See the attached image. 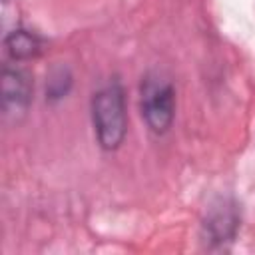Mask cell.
Segmentation results:
<instances>
[{"mask_svg":"<svg viewBox=\"0 0 255 255\" xmlns=\"http://www.w3.org/2000/svg\"><path fill=\"white\" fill-rule=\"evenodd\" d=\"M92 122L104 149H116L126 137V98L118 82H110L92 98Z\"/></svg>","mask_w":255,"mask_h":255,"instance_id":"1","label":"cell"},{"mask_svg":"<svg viewBox=\"0 0 255 255\" xmlns=\"http://www.w3.org/2000/svg\"><path fill=\"white\" fill-rule=\"evenodd\" d=\"M141 116L153 133H165L175 116L173 86L161 76H147L141 82Z\"/></svg>","mask_w":255,"mask_h":255,"instance_id":"2","label":"cell"},{"mask_svg":"<svg viewBox=\"0 0 255 255\" xmlns=\"http://www.w3.org/2000/svg\"><path fill=\"white\" fill-rule=\"evenodd\" d=\"M32 102V78L22 68L6 66L2 70V110L16 122L28 112Z\"/></svg>","mask_w":255,"mask_h":255,"instance_id":"3","label":"cell"},{"mask_svg":"<svg viewBox=\"0 0 255 255\" xmlns=\"http://www.w3.org/2000/svg\"><path fill=\"white\" fill-rule=\"evenodd\" d=\"M237 225H239V217H237L235 205L223 203L215 207L207 217L205 231H207V237L213 241H227V239H233Z\"/></svg>","mask_w":255,"mask_h":255,"instance_id":"4","label":"cell"},{"mask_svg":"<svg viewBox=\"0 0 255 255\" xmlns=\"http://www.w3.org/2000/svg\"><path fill=\"white\" fill-rule=\"evenodd\" d=\"M42 40L28 32V30H14L6 36L4 40V48H6V54L14 60V62H22V60H30V58H36L40 52H42Z\"/></svg>","mask_w":255,"mask_h":255,"instance_id":"5","label":"cell"}]
</instances>
